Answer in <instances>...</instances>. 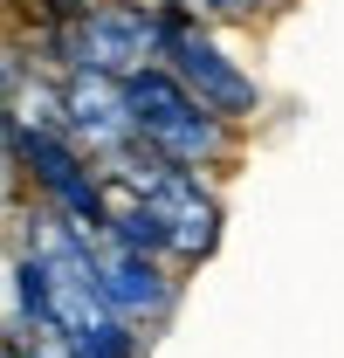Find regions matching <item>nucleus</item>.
<instances>
[{
	"mask_svg": "<svg viewBox=\"0 0 344 358\" xmlns=\"http://www.w3.org/2000/svg\"><path fill=\"white\" fill-rule=\"evenodd\" d=\"M96 173H103V186H110L117 200H131L145 221L166 234V262L179 268V275H186V268H200V262L220 248L227 207H220L214 179H200V173H186V166L152 159L138 138H131L124 152H110Z\"/></svg>",
	"mask_w": 344,
	"mask_h": 358,
	"instance_id": "nucleus-1",
	"label": "nucleus"
},
{
	"mask_svg": "<svg viewBox=\"0 0 344 358\" xmlns=\"http://www.w3.org/2000/svg\"><path fill=\"white\" fill-rule=\"evenodd\" d=\"M124 117H131V138L152 152V159H166V166H186V173L214 179L234 152H241V131L227 124V117H214L193 90H179L152 62V69H138V76H124Z\"/></svg>",
	"mask_w": 344,
	"mask_h": 358,
	"instance_id": "nucleus-2",
	"label": "nucleus"
},
{
	"mask_svg": "<svg viewBox=\"0 0 344 358\" xmlns=\"http://www.w3.org/2000/svg\"><path fill=\"white\" fill-rule=\"evenodd\" d=\"M35 55L48 69H83V76H110L124 83L138 69L159 62V0H83L62 28L35 35Z\"/></svg>",
	"mask_w": 344,
	"mask_h": 358,
	"instance_id": "nucleus-3",
	"label": "nucleus"
},
{
	"mask_svg": "<svg viewBox=\"0 0 344 358\" xmlns=\"http://www.w3.org/2000/svg\"><path fill=\"white\" fill-rule=\"evenodd\" d=\"M159 69H166L179 90H193L214 117H227L234 131L261 110V83L220 48L214 28H207L200 14H186V7H159Z\"/></svg>",
	"mask_w": 344,
	"mask_h": 358,
	"instance_id": "nucleus-4",
	"label": "nucleus"
},
{
	"mask_svg": "<svg viewBox=\"0 0 344 358\" xmlns=\"http://www.w3.org/2000/svg\"><path fill=\"white\" fill-rule=\"evenodd\" d=\"M0 131H7V152H14V173H21L28 207H48V214L76 221L83 234L103 227V207H110L103 173H96L55 124H0Z\"/></svg>",
	"mask_w": 344,
	"mask_h": 358,
	"instance_id": "nucleus-5",
	"label": "nucleus"
},
{
	"mask_svg": "<svg viewBox=\"0 0 344 358\" xmlns=\"http://www.w3.org/2000/svg\"><path fill=\"white\" fill-rule=\"evenodd\" d=\"M89 262H96V289H103L110 317H124L131 331L152 345V331L179 303V268L159 262V255H138V248H117L103 234H89Z\"/></svg>",
	"mask_w": 344,
	"mask_h": 358,
	"instance_id": "nucleus-6",
	"label": "nucleus"
},
{
	"mask_svg": "<svg viewBox=\"0 0 344 358\" xmlns=\"http://www.w3.org/2000/svg\"><path fill=\"white\" fill-rule=\"evenodd\" d=\"M55 131L83 152L89 166H103L110 152L131 145V117H124V90L110 76H83V69H62L55 76Z\"/></svg>",
	"mask_w": 344,
	"mask_h": 358,
	"instance_id": "nucleus-7",
	"label": "nucleus"
},
{
	"mask_svg": "<svg viewBox=\"0 0 344 358\" xmlns=\"http://www.w3.org/2000/svg\"><path fill=\"white\" fill-rule=\"evenodd\" d=\"M28 207V193H21V173H14V152H7V131H0V234L14 227V214Z\"/></svg>",
	"mask_w": 344,
	"mask_h": 358,
	"instance_id": "nucleus-8",
	"label": "nucleus"
},
{
	"mask_svg": "<svg viewBox=\"0 0 344 358\" xmlns=\"http://www.w3.org/2000/svg\"><path fill=\"white\" fill-rule=\"evenodd\" d=\"M7 358H55V352H35V345H7Z\"/></svg>",
	"mask_w": 344,
	"mask_h": 358,
	"instance_id": "nucleus-9",
	"label": "nucleus"
}]
</instances>
